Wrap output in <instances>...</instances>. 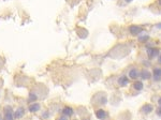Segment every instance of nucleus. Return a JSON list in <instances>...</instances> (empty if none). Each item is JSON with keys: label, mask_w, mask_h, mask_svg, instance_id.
Masks as SVG:
<instances>
[{"label": "nucleus", "mask_w": 161, "mask_h": 120, "mask_svg": "<svg viewBox=\"0 0 161 120\" xmlns=\"http://www.w3.org/2000/svg\"><path fill=\"white\" fill-rule=\"evenodd\" d=\"M129 30H130V33L132 35H140V33L143 31V28H142V27H140V26L133 25V26H131Z\"/></svg>", "instance_id": "obj_1"}, {"label": "nucleus", "mask_w": 161, "mask_h": 120, "mask_svg": "<svg viewBox=\"0 0 161 120\" xmlns=\"http://www.w3.org/2000/svg\"><path fill=\"white\" fill-rule=\"evenodd\" d=\"M4 120H13V113L12 108L6 107V113H4Z\"/></svg>", "instance_id": "obj_2"}, {"label": "nucleus", "mask_w": 161, "mask_h": 120, "mask_svg": "<svg viewBox=\"0 0 161 120\" xmlns=\"http://www.w3.org/2000/svg\"><path fill=\"white\" fill-rule=\"evenodd\" d=\"M158 49L157 48H148V51H147V55H148L149 58H154L155 56H157L158 54Z\"/></svg>", "instance_id": "obj_3"}, {"label": "nucleus", "mask_w": 161, "mask_h": 120, "mask_svg": "<svg viewBox=\"0 0 161 120\" xmlns=\"http://www.w3.org/2000/svg\"><path fill=\"white\" fill-rule=\"evenodd\" d=\"M154 79L155 80H160L161 79V69L154 70Z\"/></svg>", "instance_id": "obj_4"}, {"label": "nucleus", "mask_w": 161, "mask_h": 120, "mask_svg": "<svg viewBox=\"0 0 161 120\" xmlns=\"http://www.w3.org/2000/svg\"><path fill=\"white\" fill-rule=\"evenodd\" d=\"M142 112L144 113V114H149L150 112H152V106L149 104L144 105V106L142 107Z\"/></svg>", "instance_id": "obj_5"}, {"label": "nucleus", "mask_w": 161, "mask_h": 120, "mask_svg": "<svg viewBox=\"0 0 161 120\" xmlns=\"http://www.w3.org/2000/svg\"><path fill=\"white\" fill-rule=\"evenodd\" d=\"M39 109H40V105L38 104V103H33V104H31L30 106H29V111L32 112V113L38 112Z\"/></svg>", "instance_id": "obj_6"}, {"label": "nucleus", "mask_w": 161, "mask_h": 120, "mask_svg": "<svg viewBox=\"0 0 161 120\" xmlns=\"http://www.w3.org/2000/svg\"><path fill=\"white\" fill-rule=\"evenodd\" d=\"M25 114V112H24V108L23 107H19L17 111L15 112V117L16 118H22Z\"/></svg>", "instance_id": "obj_7"}, {"label": "nucleus", "mask_w": 161, "mask_h": 120, "mask_svg": "<svg viewBox=\"0 0 161 120\" xmlns=\"http://www.w3.org/2000/svg\"><path fill=\"white\" fill-rule=\"evenodd\" d=\"M137 75H139V73H137V70L135 69H132L130 72H129V76H130V78L132 79L137 78Z\"/></svg>", "instance_id": "obj_8"}, {"label": "nucleus", "mask_w": 161, "mask_h": 120, "mask_svg": "<svg viewBox=\"0 0 161 120\" xmlns=\"http://www.w3.org/2000/svg\"><path fill=\"white\" fill-rule=\"evenodd\" d=\"M96 116L99 118V119H103V118L106 117V113L104 111H102V109H100V111H98L96 113Z\"/></svg>", "instance_id": "obj_9"}, {"label": "nucleus", "mask_w": 161, "mask_h": 120, "mask_svg": "<svg viewBox=\"0 0 161 120\" xmlns=\"http://www.w3.org/2000/svg\"><path fill=\"white\" fill-rule=\"evenodd\" d=\"M118 84L120 86H126L128 84V78L125 77V76H123V77H120V78L118 79Z\"/></svg>", "instance_id": "obj_10"}, {"label": "nucleus", "mask_w": 161, "mask_h": 120, "mask_svg": "<svg viewBox=\"0 0 161 120\" xmlns=\"http://www.w3.org/2000/svg\"><path fill=\"white\" fill-rule=\"evenodd\" d=\"M63 114L68 115V116H71L73 114V109L71 107H65L63 108Z\"/></svg>", "instance_id": "obj_11"}, {"label": "nucleus", "mask_w": 161, "mask_h": 120, "mask_svg": "<svg viewBox=\"0 0 161 120\" xmlns=\"http://www.w3.org/2000/svg\"><path fill=\"white\" fill-rule=\"evenodd\" d=\"M141 76H142L143 79H148L149 77H150V73H149L148 71H143V72L141 73Z\"/></svg>", "instance_id": "obj_12"}, {"label": "nucleus", "mask_w": 161, "mask_h": 120, "mask_svg": "<svg viewBox=\"0 0 161 120\" xmlns=\"http://www.w3.org/2000/svg\"><path fill=\"white\" fill-rule=\"evenodd\" d=\"M134 88L136 89V90H142L143 89V84L141 82H136V83H134Z\"/></svg>", "instance_id": "obj_13"}, {"label": "nucleus", "mask_w": 161, "mask_h": 120, "mask_svg": "<svg viewBox=\"0 0 161 120\" xmlns=\"http://www.w3.org/2000/svg\"><path fill=\"white\" fill-rule=\"evenodd\" d=\"M36 99H37V97L33 95V93H31L30 95V100H36Z\"/></svg>", "instance_id": "obj_14"}, {"label": "nucleus", "mask_w": 161, "mask_h": 120, "mask_svg": "<svg viewBox=\"0 0 161 120\" xmlns=\"http://www.w3.org/2000/svg\"><path fill=\"white\" fill-rule=\"evenodd\" d=\"M58 120H67V118H65V117H62V118H59Z\"/></svg>", "instance_id": "obj_15"}, {"label": "nucleus", "mask_w": 161, "mask_h": 120, "mask_svg": "<svg viewBox=\"0 0 161 120\" xmlns=\"http://www.w3.org/2000/svg\"><path fill=\"white\" fill-rule=\"evenodd\" d=\"M132 0H126V2H131Z\"/></svg>", "instance_id": "obj_16"}, {"label": "nucleus", "mask_w": 161, "mask_h": 120, "mask_svg": "<svg viewBox=\"0 0 161 120\" xmlns=\"http://www.w3.org/2000/svg\"><path fill=\"white\" fill-rule=\"evenodd\" d=\"M159 63H161V56L159 57Z\"/></svg>", "instance_id": "obj_17"}, {"label": "nucleus", "mask_w": 161, "mask_h": 120, "mask_svg": "<svg viewBox=\"0 0 161 120\" xmlns=\"http://www.w3.org/2000/svg\"><path fill=\"white\" fill-rule=\"evenodd\" d=\"M159 104H160V105H161V98H160V99H159Z\"/></svg>", "instance_id": "obj_18"}, {"label": "nucleus", "mask_w": 161, "mask_h": 120, "mask_svg": "<svg viewBox=\"0 0 161 120\" xmlns=\"http://www.w3.org/2000/svg\"><path fill=\"white\" fill-rule=\"evenodd\" d=\"M158 2H159V4L161 6V0H158Z\"/></svg>", "instance_id": "obj_19"}, {"label": "nucleus", "mask_w": 161, "mask_h": 120, "mask_svg": "<svg viewBox=\"0 0 161 120\" xmlns=\"http://www.w3.org/2000/svg\"><path fill=\"white\" fill-rule=\"evenodd\" d=\"M0 120H1V117H0Z\"/></svg>", "instance_id": "obj_20"}]
</instances>
